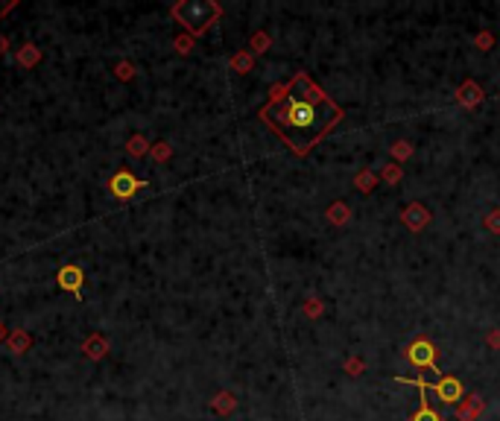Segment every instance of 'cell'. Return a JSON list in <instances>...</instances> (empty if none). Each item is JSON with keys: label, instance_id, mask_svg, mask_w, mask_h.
I'll return each instance as SVG.
<instances>
[{"label": "cell", "instance_id": "cell-4", "mask_svg": "<svg viewBox=\"0 0 500 421\" xmlns=\"http://www.w3.org/2000/svg\"><path fill=\"white\" fill-rule=\"evenodd\" d=\"M410 363L418 366V369H430L433 374H439V369H436V351H433V345L427 340H416L410 345Z\"/></svg>", "mask_w": 500, "mask_h": 421}, {"label": "cell", "instance_id": "cell-1", "mask_svg": "<svg viewBox=\"0 0 500 421\" xmlns=\"http://www.w3.org/2000/svg\"><path fill=\"white\" fill-rule=\"evenodd\" d=\"M260 117L284 138L292 153L304 155L334 123H340L342 112L308 73H299L290 85L275 88L273 103L260 109Z\"/></svg>", "mask_w": 500, "mask_h": 421}, {"label": "cell", "instance_id": "cell-6", "mask_svg": "<svg viewBox=\"0 0 500 421\" xmlns=\"http://www.w3.org/2000/svg\"><path fill=\"white\" fill-rule=\"evenodd\" d=\"M416 390L421 392V407H418V413L412 416V421H442L436 409L427 407V390H425V386H416Z\"/></svg>", "mask_w": 500, "mask_h": 421}, {"label": "cell", "instance_id": "cell-5", "mask_svg": "<svg viewBox=\"0 0 500 421\" xmlns=\"http://www.w3.org/2000/svg\"><path fill=\"white\" fill-rule=\"evenodd\" d=\"M138 188H147V185H144V181H135L129 173H121V176H114V181H112L114 196H121V199H129Z\"/></svg>", "mask_w": 500, "mask_h": 421}, {"label": "cell", "instance_id": "cell-3", "mask_svg": "<svg viewBox=\"0 0 500 421\" xmlns=\"http://www.w3.org/2000/svg\"><path fill=\"white\" fill-rule=\"evenodd\" d=\"M398 383H416V386H425V390H430V392H436L439 395V401L442 404H456L462 398V383L456 381V377H451V374H442V381L439 383H427V381H421V377H395Z\"/></svg>", "mask_w": 500, "mask_h": 421}, {"label": "cell", "instance_id": "cell-2", "mask_svg": "<svg viewBox=\"0 0 500 421\" xmlns=\"http://www.w3.org/2000/svg\"><path fill=\"white\" fill-rule=\"evenodd\" d=\"M173 15H176L188 29H193V36H199V32H205L211 27L214 18H220V6L216 3H182V6L173 9Z\"/></svg>", "mask_w": 500, "mask_h": 421}]
</instances>
